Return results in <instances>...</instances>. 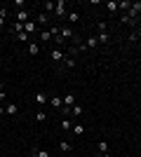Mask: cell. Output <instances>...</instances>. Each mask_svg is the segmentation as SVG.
<instances>
[{"label":"cell","instance_id":"29","mask_svg":"<svg viewBox=\"0 0 141 157\" xmlns=\"http://www.w3.org/2000/svg\"><path fill=\"white\" fill-rule=\"evenodd\" d=\"M5 96H7V94H5V85L0 82V101H5Z\"/></svg>","mask_w":141,"mask_h":157},{"label":"cell","instance_id":"24","mask_svg":"<svg viewBox=\"0 0 141 157\" xmlns=\"http://www.w3.org/2000/svg\"><path fill=\"white\" fill-rule=\"evenodd\" d=\"M96 31L99 33H108V24L106 21H99V24H96Z\"/></svg>","mask_w":141,"mask_h":157},{"label":"cell","instance_id":"13","mask_svg":"<svg viewBox=\"0 0 141 157\" xmlns=\"http://www.w3.org/2000/svg\"><path fill=\"white\" fill-rule=\"evenodd\" d=\"M17 113H19V105L17 103H7L5 105V115H17Z\"/></svg>","mask_w":141,"mask_h":157},{"label":"cell","instance_id":"20","mask_svg":"<svg viewBox=\"0 0 141 157\" xmlns=\"http://www.w3.org/2000/svg\"><path fill=\"white\" fill-rule=\"evenodd\" d=\"M14 38L19 40V42H26V45H28V42H31V40H33V38H31V35H28V33H19V35H14Z\"/></svg>","mask_w":141,"mask_h":157},{"label":"cell","instance_id":"15","mask_svg":"<svg viewBox=\"0 0 141 157\" xmlns=\"http://www.w3.org/2000/svg\"><path fill=\"white\" fill-rule=\"evenodd\" d=\"M85 47H89V49H96V47H99V40H96V38H92V35H89V38L85 40Z\"/></svg>","mask_w":141,"mask_h":157},{"label":"cell","instance_id":"2","mask_svg":"<svg viewBox=\"0 0 141 157\" xmlns=\"http://www.w3.org/2000/svg\"><path fill=\"white\" fill-rule=\"evenodd\" d=\"M66 14H68L66 0H57V2H54V17H57V19H66Z\"/></svg>","mask_w":141,"mask_h":157},{"label":"cell","instance_id":"10","mask_svg":"<svg viewBox=\"0 0 141 157\" xmlns=\"http://www.w3.org/2000/svg\"><path fill=\"white\" fill-rule=\"evenodd\" d=\"M38 38H40L42 42H52V33H49V28H42V31H38Z\"/></svg>","mask_w":141,"mask_h":157},{"label":"cell","instance_id":"18","mask_svg":"<svg viewBox=\"0 0 141 157\" xmlns=\"http://www.w3.org/2000/svg\"><path fill=\"white\" fill-rule=\"evenodd\" d=\"M49 101H52V108H59V110L64 108V98H59V96H52Z\"/></svg>","mask_w":141,"mask_h":157},{"label":"cell","instance_id":"8","mask_svg":"<svg viewBox=\"0 0 141 157\" xmlns=\"http://www.w3.org/2000/svg\"><path fill=\"white\" fill-rule=\"evenodd\" d=\"M59 129H61V131H71V129H73V120L61 117V122H59Z\"/></svg>","mask_w":141,"mask_h":157},{"label":"cell","instance_id":"14","mask_svg":"<svg viewBox=\"0 0 141 157\" xmlns=\"http://www.w3.org/2000/svg\"><path fill=\"white\" fill-rule=\"evenodd\" d=\"M7 17H10V10H7V7H0V28L5 26V21H7Z\"/></svg>","mask_w":141,"mask_h":157},{"label":"cell","instance_id":"16","mask_svg":"<svg viewBox=\"0 0 141 157\" xmlns=\"http://www.w3.org/2000/svg\"><path fill=\"white\" fill-rule=\"evenodd\" d=\"M73 103H75V94H66V96H64V105H66V108H73Z\"/></svg>","mask_w":141,"mask_h":157},{"label":"cell","instance_id":"5","mask_svg":"<svg viewBox=\"0 0 141 157\" xmlns=\"http://www.w3.org/2000/svg\"><path fill=\"white\" fill-rule=\"evenodd\" d=\"M66 19H68V24L73 26V24H78V21H80V12H78V10H71V12L66 14Z\"/></svg>","mask_w":141,"mask_h":157},{"label":"cell","instance_id":"21","mask_svg":"<svg viewBox=\"0 0 141 157\" xmlns=\"http://www.w3.org/2000/svg\"><path fill=\"white\" fill-rule=\"evenodd\" d=\"M96 40H99V45H108L111 35H108V33H99V35H96Z\"/></svg>","mask_w":141,"mask_h":157},{"label":"cell","instance_id":"6","mask_svg":"<svg viewBox=\"0 0 141 157\" xmlns=\"http://www.w3.org/2000/svg\"><path fill=\"white\" fill-rule=\"evenodd\" d=\"M10 33H12V35H19V33H24V24H19V21H12V24H10Z\"/></svg>","mask_w":141,"mask_h":157},{"label":"cell","instance_id":"7","mask_svg":"<svg viewBox=\"0 0 141 157\" xmlns=\"http://www.w3.org/2000/svg\"><path fill=\"white\" fill-rule=\"evenodd\" d=\"M75 66H78V61H75L73 56H68V54H66V59L61 61V68L66 71V68H75Z\"/></svg>","mask_w":141,"mask_h":157},{"label":"cell","instance_id":"1","mask_svg":"<svg viewBox=\"0 0 141 157\" xmlns=\"http://www.w3.org/2000/svg\"><path fill=\"white\" fill-rule=\"evenodd\" d=\"M64 59H66V52H64L61 47H52V49H49V61H52V63H61Z\"/></svg>","mask_w":141,"mask_h":157},{"label":"cell","instance_id":"28","mask_svg":"<svg viewBox=\"0 0 141 157\" xmlns=\"http://www.w3.org/2000/svg\"><path fill=\"white\" fill-rule=\"evenodd\" d=\"M108 12H115V10H120V7H118V2H108Z\"/></svg>","mask_w":141,"mask_h":157},{"label":"cell","instance_id":"22","mask_svg":"<svg viewBox=\"0 0 141 157\" xmlns=\"http://www.w3.org/2000/svg\"><path fill=\"white\" fill-rule=\"evenodd\" d=\"M73 134H75V136H82V134H85V127H82L80 122H78V124H73Z\"/></svg>","mask_w":141,"mask_h":157},{"label":"cell","instance_id":"11","mask_svg":"<svg viewBox=\"0 0 141 157\" xmlns=\"http://www.w3.org/2000/svg\"><path fill=\"white\" fill-rule=\"evenodd\" d=\"M47 101H49V96H47V92H38V94H35V103H38V105H45Z\"/></svg>","mask_w":141,"mask_h":157},{"label":"cell","instance_id":"23","mask_svg":"<svg viewBox=\"0 0 141 157\" xmlns=\"http://www.w3.org/2000/svg\"><path fill=\"white\" fill-rule=\"evenodd\" d=\"M42 10H45V14H49V12H54V2H42Z\"/></svg>","mask_w":141,"mask_h":157},{"label":"cell","instance_id":"33","mask_svg":"<svg viewBox=\"0 0 141 157\" xmlns=\"http://www.w3.org/2000/svg\"><path fill=\"white\" fill-rule=\"evenodd\" d=\"M136 26H141V14H139V17H136Z\"/></svg>","mask_w":141,"mask_h":157},{"label":"cell","instance_id":"17","mask_svg":"<svg viewBox=\"0 0 141 157\" xmlns=\"http://www.w3.org/2000/svg\"><path fill=\"white\" fill-rule=\"evenodd\" d=\"M59 150L61 152H71V150H73V143H68V141H59Z\"/></svg>","mask_w":141,"mask_h":157},{"label":"cell","instance_id":"31","mask_svg":"<svg viewBox=\"0 0 141 157\" xmlns=\"http://www.w3.org/2000/svg\"><path fill=\"white\" fill-rule=\"evenodd\" d=\"M134 35H136V40L141 38V28H136V31H134Z\"/></svg>","mask_w":141,"mask_h":157},{"label":"cell","instance_id":"3","mask_svg":"<svg viewBox=\"0 0 141 157\" xmlns=\"http://www.w3.org/2000/svg\"><path fill=\"white\" fill-rule=\"evenodd\" d=\"M38 31H40V28H38V24H35L33 19H31V21H26V24H24V33H28L31 38H33V35H35V33H38Z\"/></svg>","mask_w":141,"mask_h":157},{"label":"cell","instance_id":"27","mask_svg":"<svg viewBox=\"0 0 141 157\" xmlns=\"http://www.w3.org/2000/svg\"><path fill=\"white\" fill-rule=\"evenodd\" d=\"M59 113H61V117H71V108H66V105H64Z\"/></svg>","mask_w":141,"mask_h":157},{"label":"cell","instance_id":"32","mask_svg":"<svg viewBox=\"0 0 141 157\" xmlns=\"http://www.w3.org/2000/svg\"><path fill=\"white\" fill-rule=\"evenodd\" d=\"M31 157H38V148H33V150H31Z\"/></svg>","mask_w":141,"mask_h":157},{"label":"cell","instance_id":"19","mask_svg":"<svg viewBox=\"0 0 141 157\" xmlns=\"http://www.w3.org/2000/svg\"><path fill=\"white\" fill-rule=\"evenodd\" d=\"M71 115H73V117H80V115H82V105H80V103H73V108H71Z\"/></svg>","mask_w":141,"mask_h":157},{"label":"cell","instance_id":"30","mask_svg":"<svg viewBox=\"0 0 141 157\" xmlns=\"http://www.w3.org/2000/svg\"><path fill=\"white\" fill-rule=\"evenodd\" d=\"M38 157H49V152H47L45 148H38Z\"/></svg>","mask_w":141,"mask_h":157},{"label":"cell","instance_id":"26","mask_svg":"<svg viewBox=\"0 0 141 157\" xmlns=\"http://www.w3.org/2000/svg\"><path fill=\"white\" fill-rule=\"evenodd\" d=\"M35 120H38V122H45V120H47V113H45V110H38V115H35Z\"/></svg>","mask_w":141,"mask_h":157},{"label":"cell","instance_id":"4","mask_svg":"<svg viewBox=\"0 0 141 157\" xmlns=\"http://www.w3.org/2000/svg\"><path fill=\"white\" fill-rule=\"evenodd\" d=\"M14 21H19V24H26V21H31V12L28 10H19L17 12V19Z\"/></svg>","mask_w":141,"mask_h":157},{"label":"cell","instance_id":"34","mask_svg":"<svg viewBox=\"0 0 141 157\" xmlns=\"http://www.w3.org/2000/svg\"><path fill=\"white\" fill-rule=\"evenodd\" d=\"M99 157H111V155H108V152H106V155H99Z\"/></svg>","mask_w":141,"mask_h":157},{"label":"cell","instance_id":"12","mask_svg":"<svg viewBox=\"0 0 141 157\" xmlns=\"http://www.w3.org/2000/svg\"><path fill=\"white\" fill-rule=\"evenodd\" d=\"M28 54H31V56H38V54H40V45L31 40V42H28Z\"/></svg>","mask_w":141,"mask_h":157},{"label":"cell","instance_id":"9","mask_svg":"<svg viewBox=\"0 0 141 157\" xmlns=\"http://www.w3.org/2000/svg\"><path fill=\"white\" fill-rule=\"evenodd\" d=\"M35 24H40V26H49V14L40 12L38 17H35Z\"/></svg>","mask_w":141,"mask_h":157},{"label":"cell","instance_id":"25","mask_svg":"<svg viewBox=\"0 0 141 157\" xmlns=\"http://www.w3.org/2000/svg\"><path fill=\"white\" fill-rule=\"evenodd\" d=\"M106 152H108V143H106V141H101V143H99V155H106Z\"/></svg>","mask_w":141,"mask_h":157}]
</instances>
